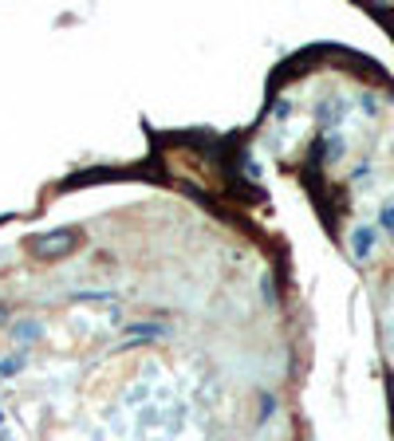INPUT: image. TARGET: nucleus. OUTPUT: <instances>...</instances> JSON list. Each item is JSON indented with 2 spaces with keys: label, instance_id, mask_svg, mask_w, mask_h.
<instances>
[{
  "label": "nucleus",
  "instance_id": "f257e3e1",
  "mask_svg": "<svg viewBox=\"0 0 394 441\" xmlns=\"http://www.w3.org/2000/svg\"><path fill=\"white\" fill-rule=\"evenodd\" d=\"M75 245V236L71 233H63V236H55V241H40V252H60V248H71Z\"/></svg>",
  "mask_w": 394,
  "mask_h": 441
}]
</instances>
